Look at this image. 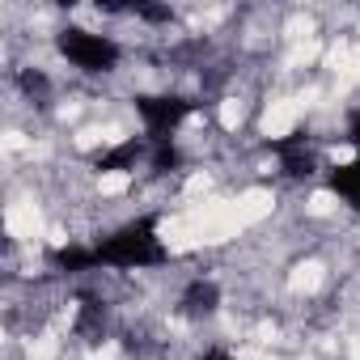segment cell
Segmentation results:
<instances>
[{"label":"cell","instance_id":"4","mask_svg":"<svg viewBox=\"0 0 360 360\" xmlns=\"http://www.w3.org/2000/svg\"><path fill=\"white\" fill-rule=\"evenodd\" d=\"M271 148L280 153L288 178H309V174H314V153H309V136H305V131H292V136L276 140Z\"/></svg>","mask_w":360,"mask_h":360},{"label":"cell","instance_id":"14","mask_svg":"<svg viewBox=\"0 0 360 360\" xmlns=\"http://www.w3.org/2000/svg\"><path fill=\"white\" fill-rule=\"evenodd\" d=\"M200 360H233V356H229V352H221V347H208Z\"/></svg>","mask_w":360,"mask_h":360},{"label":"cell","instance_id":"7","mask_svg":"<svg viewBox=\"0 0 360 360\" xmlns=\"http://www.w3.org/2000/svg\"><path fill=\"white\" fill-rule=\"evenodd\" d=\"M217 305H221V288H217L212 280H191V284L183 288V309H187V314L204 318V314H212Z\"/></svg>","mask_w":360,"mask_h":360},{"label":"cell","instance_id":"5","mask_svg":"<svg viewBox=\"0 0 360 360\" xmlns=\"http://www.w3.org/2000/svg\"><path fill=\"white\" fill-rule=\"evenodd\" d=\"M51 263H56V271H68V276H81V271H98V267H102V263H98V250H94V246H77V242L60 246V250L51 255Z\"/></svg>","mask_w":360,"mask_h":360},{"label":"cell","instance_id":"10","mask_svg":"<svg viewBox=\"0 0 360 360\" xmlns=\"http://www.w3.org/2000/svg\"><path fill=\"white\" fill-rule=\"evenodd\" d=\"M178 165H183V153H178V144H174V140L153 144V169H157V174H174Z\"/></svg>","mask_w":360,"mask_h":360},{"label":"cell","instance_id":"11","mask_svg":"<svg viewBox=\"0 0 360 360\" xmlns=\"http://www.w3.org/2000/svg\"><path fill=\"white\" fill-rule=\"evenodd\" d=\"M18 85H22L30 98H43V94L51 89V85H47V72H39V68H22V72H18Z\"/></svg>","mask_w":360,"mask_h":360},{"label":"cell","instance_id":"13","mask_svg":"<svg viewBox=\"0 0 360 360\" xmlns=\"http://www.w3.org/2000/svg\"><path fill=\"white\" fill-rule=\"evenodd\" d=\"M347 140H352V144H360V110H356V115H352V123H347Z\"/></svg>","mask_w":360,"mask_h":360},{"label":"cell","instance_id":"6","mask_svg":"<svg viewBox=\"0 0 360 360\" xmlns=\"http://www.w3.org/2000/svg\"><path fill=\"white\" fill-rule=\"evenodd\" d=\"M140 157H144V144H140V140H123V144L98 153V169H102V174H123V169H136Z\"/></svg>","mask_w":360,"mask_h":360},{"label":"cell","instance_id":"2","mask_svg":"<svg viewBox=\"0 0 360 360\" xmlns=\"http://www.w3.org/2000/svg\"><path fill=\"white\" fill-rule=\"evenodd\" d=\"M56 47H60V56L68 60V64H77L81 72H110L115 64H119V43L115 39H106V34H94V30H60V39H56Z\"/></svg>","mask_w":360,"mask_h":360},{"label":"cell","instance_id":"1","mask_svg":"<svg viewBox=\"0 0 360 360\" xmlns=\"http://www.w3.org/2000/svg\"><path fill=\"white\" fill-rule=\"evenodd\" d=\"M94 250H98V263L102 267H161V263H169V250L161 246V238H157V212H144V217H136V221H127L123 229H115L110 238H102V242H94Z\"/></svg>","mask_w":360,"mask_h":360},{"label":"cell","instance_id":"12","mask_svg":"<svg viewBox=\"0 0 360 360\" xmlns=\"http://www.w3.org/2000/svg\"><path fill=\"white\" fill-rule=\"evenodd\" d=\"M131 13L136 18H144V22H153V26H161V22H169L174 13H169V5H131Z\"/></svg>","mask_w":360,"mask_h":360},{"label":"cell","instance_id":"9","mask_svg":"<svg viewBox=\"0 0 360 360\" xmlns=\"http://www.w3.org/2000/svg\"><path fill=\"white\" fill-rule=\"evenodd\" d=\"M77 330H81V335H98V330H102V301H98V297H81Z\"/></svg>","mask_w":360,"mask_h":360},{"label":"cell","instance_id":"3","mask_svg":"<svg viewBox=\"0 0 360 360\" xmlns=\"http://www.w3.org/2000/svg\"><path fill=\"white\" fill-rule=\"evenodd\" d=\"M195 106L200 102H187V98H178V94H140L136 98V115L144 119V131H148L153 144H165L178 131V123H183Z\"/></svg>","mask_w":360,"mask_h":360},{"label":"cell","instance_id":"8","mask_svg":"<svg viewBox=\"0 0 360 360\" xmlns=\"http://www.w3.org/2000/svg\"><path fill=\"white\" fill-rule=\"evenodd\" d=\"M330 191L343 195V200L360 212V157L347 161V165H335V169H330Z\"/></svg>","mask_w":360,"mask_h":360}]
</instances>
